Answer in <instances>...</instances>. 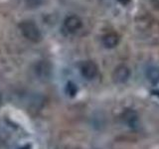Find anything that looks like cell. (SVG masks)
Returning <instances> with one entry per match:
<instances>
[{
	"label": "cell",
	"instance_id": "cell-1",
	"mask_svg": "<svg viewBox=\"0 0 159 149\" xmlns=\"http://www.w3.org/2000/svg\"><path fill=\"white\" fill-rule=\"evenodd\" d=\"M19 29L22 35L29 41L39 43L42 40V34L37 25L32 21H23L19 24Z\"/></svg>",
	"mask_w": 159,
	"mask_h": 149
},
{
	"label": "cell",
	"instance_id": "cell-2",
	"mask_svg": "<svg viewBox=\"0 0 159 149\" xmlns=\"http://www.w3.org/2000/svg\"><path fill=\"white\" fill-rule=\"evenodd\" d=\"M98 68L97 64L94 62L87 61V62H84L82 64L81 74L86 79H89V81L93 79L98 76Z\"/></svg>",
	"mask_w": 159,
	"mask_h": 149
},
{
	"label": "cell",
	"instance_id": "cell-3",
	"mask_svg": "<svg viewBox=\"0 0 159 149\" xmlns=\"http://www.w3.org/2000/svg\"><path fill=\"white\" fill-rule=\"evenodd\" d=\"M130 77V70L128 67L120 65L117 68H116L112 74V79L116 84H123L125 83Z\"/></svg>",
	"mask_w": 159,
	"mask_h": 149
},
{
	"label": "cell",
	"instance_id": "cell-4",
	"mask_svg": "<svg viewBox=\"0 0 159 149\" xmlns=\"http://www.w3.org/2000/svg\"><path fill=\"white\" fill-rule=\"evenodd\" d=\"M83 26L82 20L76 15H71L67 17L64 21V27L69 33H76Z\"/></svg>",
	"mask_w": 159,
	"mask_h": 149
},
{
	"label": "cell",
	"instance_id": "cell-5",
	"mask_svg": "<svg viewBox=\"0 0 159 149\" xmlns=\"http://www.w3.org/2000/svg\"><path fill=\"white\" fill-rule=\"evenodd\" d=\"M35 73L40 79H48L51 76L52 66L48 61H40L36 64L35 67Z\"/></svg>",
	"mask_w": 159,
	"mask_h": 149
},
{
	"label": "cell",
	"instance_id": "cell-6",
	"mask_svg": "<svg viewBox=\"0 0 159 149\" xmlns=\"http://www.w3.org/2000/svg\"><path fill=\"white\" fill-rule=\"evenodd\" d=\"M118 41H119V38L116 33H107L106 35H103L102 39V45L108 49L116 47L118 44Z\"/></svg>",
	"mask_w": 159,
	"mask_h": 149
},
{
	"label": "cell",
	"instance_id": "cell-7",
	"mask_svg": "<svg viewBox=\"0 0 159 149\" xmlns=\"http://www.w3.org/2000/svg\"><path fill=\"white\" fill-rule=\"evenodd\" d=\"M122 119L127 125L134 126L137 123L138 117L135 111H131V109H126V111L122 113Z\"/></svg>",
	"mask_w": 159,
	"mask_h": 149
},
{
	"label": "cell",
	"instance_id": "cell-8",
	"mask_svg": "<svg viewBox=\"0 0 159 149\" xmlns=\"http://www.w3.org/2000/svg\"><path fill=\"white\" fill-rule=\"evenodd\" d=\"M65 91H66V93L68 94V96L75 97L78 93V87L76 86V84H74L73 82H69L67 84Z\"/></svg>",
	"mask_w": 159,
	"mask_h": 149
},
{
	"label": "cell",
	"instance_id": "cell-9",
	"mask_svg": "<svg viewBox=\"0 0 159 149\" xmlns=\"http://www.w3.org/2000/svg\"><path fill=\"white\" fill-rule=\"evenodd\" d=\"M147 77L151 82H157L159 79V71H158V69H155V68L149 69L148 73H147Z\"/></svg>",
	"mask_w": 159,
	"mask_h": 149
},
{
	"label": "cell",
	"instance_id": "cell-10",
	"mask_svg": "<svg viewBox=\"0 0 159 149\" xmlns=\"http://www.w3.org/2000/svg\"><path fill=\"white\" fill-rule=\"evenodd\" d=\"M42 3V0H26V4L29 7H38Z\"/></svg>",
	"mask_w": 159,
	"mask_h": 149
},
{
	"label": "cell",
	"instance_id": "cell-11",
	"mask_svg": "<svg viewBox=\"0 0 159 149\" xmlns=\"http://www.w3.org/2000/svg\"><path fill=\"white\" fill-rule=\"evenodd\" d=\"M19 149H32V147H31V145H29V144H26V145L21 146Z\"/></svg>",
	"mask_w": 159,
	"mask_h": 149
},
{
	"label": "cell",
	"instance_id": "cell-12",
	"mask_svg": "<svg viewBox=\"0 0 159 149\" xmlns=\"http://www.w3.org/2000/svg\"><path fill=\"white\" fill-rule=\"evenodd\" d=\"M153 1H154V3L157 5V6H159V0H153Z\"/></svg>",
	"mask_w": 159,
	"mask_h": 149
},
{
	"label": "cell",
	"instance_id": "cell-13",
	"mask_svg": "<svg viewBox=\"0 0 159 149\" xmlns=\"http://www.w3.org/2000/svg\"><path fill=\"white\" fill-rule=\"evenodd\" d=\"M119 1H120V2H122V3H123V0H119ZM125 1H126V2H128L129 0H125Z\"/></svg>",
	"mask_w": 159,
	"mask_h": 149
},
{
	"label": "cell",
	"instance_id": "cell-14",
	"mask_svg": "<svg viewBox=\"0 0 159 149\" xmlns=\"http://www.w3.org/2000/svg\"><path fill=\"white\" fill-rule=\"evenodd\" d=\"M1 101H2V97H1V94H0V103H1Z\"/></svg>",
	"mask_w": 159,
	"mask_h": 149
}]
</instances>
